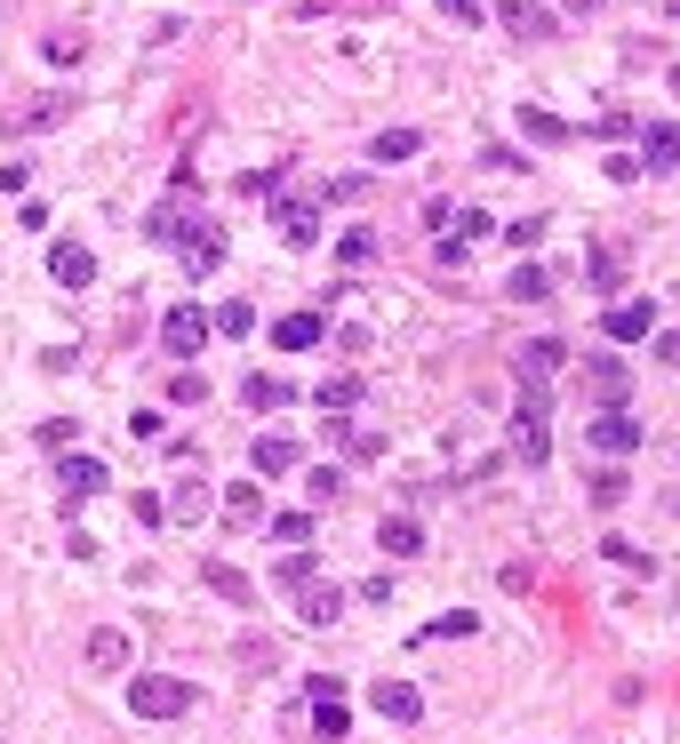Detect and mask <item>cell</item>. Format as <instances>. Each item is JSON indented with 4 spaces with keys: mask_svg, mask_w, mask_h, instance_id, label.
Here are the masks:
<instances>
[{
    "mask_svg": "<svg viewBox=\"0 0 680 744\" xmlns=\"http://www.w3.org/2000/svg\"><path fill=\"white\" fill-rule=\"evenodd\" d=\"M504 296L536 304V296H544V264H513V281H504Z\"/></svg>",
    "mask_w": 680,
    "mask_h": 744,
    "instance_id": "836d02e7",
    "label": "cell"
},
{
    "mask_svg": "<svg viewBox=\"0 0 680 744\" xmlns=\"http://www.w3.org/2000/svg\"><path fill=\"white\" fill-rule=\"evenodd\" d=\"M328 441L345 449V457H360V464L385 457V432H368V425H353V417H328Z\"/></svg>",
    "mask_w": 680,
    "mask_h": 744,
    "instance_id": "7402d4cb",
    "label": "cell"
},
{
    "mask_svg": "<svg viewBox=\"0 0 680 744\" xmlns=\"http://www.w3.org/2000/svg\"><path fill=\"white\" fill-rule=\"evenodd\" d=\"M209 328H217V336H249V328H257V304H241V296H232V304H217V313H209Z\"/></svg>",
    "mask_w": 680,
    "mask_h": 744,
    "instance_id": "d6a6232c",
    "label": "cell"
},
{
    "mask_svg": "<svg viewBox=\"0 0 680 744\" xmlns=\"http://www.w3.org/2000/svg\"><path fill=\"white\" fill-rule=\"evenodd\" d=\"M272 224H281V241H321V209H313V200H272Z\"/></svg>",
    "mask_w": 680,
    "mask_h": 744,
    "instance_id": "ac0fdd59",
    "label": "cell"
},
{
    "mask_svg": "<svg viewBox=\"0 0 680 744\" xmlns=\"http://www.w3.org/2000/svg\"><path fill=\"white\" fill-rule=\"evenodd\" d=\"M496 24L513 32V41H553V9H544V0H504Z\"/></svg>",
    "mask_w": 680,
    "mask_h": 744,
    "instance_id": "30bf717a",
    "label": "cell"
},
{
    "mask_svg": "<svg viewBox=\"0 0 680 744\" xmlns=\"http://www.w3.org/2000/svg\"><path fill=\"white\" fill-rule=\"evenodd\" d=\"M313 400H321V417H345L353 400H360V377H353V368H345V377H321V392H313Z\"/></svg>",
    "mask_w": 680,
    "mask_h": 744,
    "instance_id": "f1b7e54d",
    "label": "cell"
},
{
    "mask_svg": "<svg viewBox=\"0 0 680 744\" xmlns=\"http://www.w3.org/2000/svg\"><path fill=\"white\" fill-rule=\"evenodd\" d=\"M200 217H192V185H177V200H160V209H145V241H185Z\"/></svg>",
    "mask_w": 680,
    "mask_h": 744,
    "instance_id": "52a82bcc",
    "label": "cell"
},
{
    "mask_svg": "<svg viewBox=\"0 0 680 744\" xmlns=\"http://www.w3.org/2000/svg\"><path fill=\"white\" fill-rule=\"evenodd\" d=\"M568 353H561V336H536V345H521V360H513V377H521V392H536L544 400V385H553V368H561Z\"/></svg>",
    "mask_w": 680,
    "mask_h": 744,
    "instance_id": "8992f818",
    "label": "cell"
},
{
    "mask_svg": "<svg viewBox=\"0 0 680 744\" xmlns=\"http://www.w3.org/2000/svg\"><path fill=\"white\" fill-rule=\"evenodd\" d=\"M665 9H672V17H680V0H665Z\"/></svg>",
    "mask_w": 680,
    "mask_h": 744,
    "instance_id": "c3c4849f",
    "label": "cell"
},
{
    "mask_svg": "<svg viewBox=\"0 0 680 744\" xmlns=\"http://www.w3.org/2000/svg\"><path fill=\"white\" fill-rule=\"evenodd\" d=\"M449 224H457V249H464V241H481V232H489V217H481V209H449Z\"/></svg>",
    "mask_w": 680,
    "mask_h": 744,
    "instance_id": "ab89813d",
    "label": "cell"
},
{
    "mask_svg": "<svg viewBox=\"0 0 680 744\" xmlns=\"http://www.w3.org/2000/svg\"><path fill=\"white\" fill-rule=\"evenodd\" d=\"M585 273H593L600 296H625V249H617V241H593V249H585Z\"/></svg>",
    "mask_w": 680,
    "mask_h": 744,
    "instance_id": "e0dca14e",
    "label": "cell"
},
{
    "mask_svg": "<svg viewBox=\"0 0 680 744\" xmlns=\"http://www.w3.org/2000/svg\"><path fill=\"white\" fill-rule=\"evenodd\" d=\"M504 241H513V249H536V241H544V217H521V224H504Z\"/></svg>",
    "mask_w": 680,
    "mask_h": 744,
    "instance_id": "ee69618b",
    "label": "cell"
},
{
    "mask_svg": "<svg viewBox=\"0 0 680 744\" xmlns=\"http://www.w3.org/2000/svg\"><path fill=\"white\" fill-rule=\"evenodd\" d=\"M513 457H521V464H544V457H553V425H544V400H536V392L513 400Z\"/></svg>",
    "mask_w": 680,
    "mask_h": 744,
    "instance_id": "7a4b0ae2",
    "label": "cell"
},
{
    "mask_svg": "<svg viewBox=\"0 0 680 744\" xmlns=\"http://www.w3.org/2000/svg\"><path fill=\"white\" fill-rule=\"evenodd\" d=\"M281 585H313V553H304V545L281 553Z\"/></svg>",
    "mask_w": 680,
    "mask_h": 744,
    "instance_id": "f35d334b",
    "label": "cell"
},
{
    "mask_svg": "<svg viewBox=\"0 0 680 744\" xmlns=\"http://www.w3.org/2000/svg\"><path fill=\"white\" fill-rule=\"evenodd\" d=\"M440 17H449V24H481V0H440Z\"/></svg>",
    "mask_w": 680,
    "mask_h": 744,
    "instance_id": "f6af8a7d",
    "label": "cell"
},
{
    "mask_svg": "<svg viewBox=\"0 0 680 744\" xmlns=\"http://www.w3.org/2000/svg\"><path fill=\"white\" fill-rule=\"evenodd\" d=\"M649 328H657V296H625V304H608V313H600L608 345H640Z\"/></svg>",
    "mask_w": 680,
    "mask_h": 744,
    "instance_id": "3957f363",
    "label": "cell"
},
{
    "mask_svg": "<svg viewBox=\"0 0 680 744\" xmlns=\"http://www.w3.org/2000/svg\"><path fill=\"white\" fill-rule=\"evenodd\" d=\"M600 553H608V560H625V568H649V553L625 545V536H600Z\"/></svg>",
    "mask_w": 680,
    "mask_h": 744,
    "instance_id": "7bdbcfd3",
    "label": "cell"
},
{
    "mask_svg": "<svg viewBox=\"0 0 680 744\" xmlns=\"http://www.w3.org/2000/svg\"><path fill=\"white\" fill-rule=\"evenodd\" d=\"M296 617H304V625H336V617H345V593L321 585V577H313V585H296Z\"/></svg>",
    "mask_w": 680,
    "mask_h": 744,
    "instance_id": "d6986e66",
    "label": "cell"
},
{
    "mask_svg": "<svg viewBox=\"0 0 680 744\" xmlns=\"http://www.w3.org/2000/svg\"><path fill=\"white\" fill-rule=\"evenodd\" d=\"M41 49H49L56 64H81V49H88V41H81V32H49V41H41Z\"/></svg>",
    "mask_w": 680,
    "mask_h": 744,
    "instance_id": "74e56055",
    "label": "cell"
},
{
    "mask_svg": "<svg viewBox=\"0 0 680 744\" xmlns=\"http://www.w3.org/2000/svg\"><path fill=\"white\" fill-rule=\"evenodd\" d=\"M321 336H328V328H321V313H289L281 328H272V345H281V353H313Z\"/></svg>",
    "mask_w": 680,
    "mask_h": 744,
    "instance_id": "603a6c76",
    "label": "cell"
},
{
    "mask_svg": "<svg viewBox=\"0 0 680 744\" xmlns=\"http://www.w3.org/2000/svg\"><path fill=\"white\" fill-rule=\"evenodd\" d=\"M200 585H209L217 600H232V608H257V585H249V577H241L232 560H217V553L200 560Z\"/></svg>",
    "mask_w": 680,
    "mask_h": 744,
    "instance_id": "4fadbf2b",
    "label": "cell"
},
{
    "mask_svg": "<svg viewBox=\"0 0 680 744\" xmlns=\"http://www.w3.org/2000/svg\"><path fill=\"white\" fill-rule=\"evenodd\" d=\"M336 489H345V472H336V464H313V472H304V496H313V504H328Z\"/></svg>",
    "mask_w": 680,
    "mask_h": 744,
    "instance_id": "e575fe53",
    "label": "cell"
},
{
    "mask_svg": "<svg viewBox=\"0 0 680 744\" xmlns=\"http://www.w3.org/2000/svg\"><path fill=\"white\" fill-rule=\"evenodd\" d=\"M49 281H56V289H88V281H96V256H88L81 241H56V249H49Z\"/></svg>",
    "mask_w": 680,
    "mask_h": 744,
    "instance_id": "5bb4252c",
    "label": "cell"
},
{
    "mask_svg": "<svg viewBox=\"0 0 680 744\" xmlns=\"http://www.w3.org/2000/svg\"><path fill=\"white\" fill-rule=\"evenodd\" d=\"M593 137H608V145H617V137H632V113H617V105H608V113L593 120Z\"/></svg>",
    "mask_w": 680,
    "mask_h": 744,
    "instance_id": "60d3db41",
    "label": "cell"
},
{
    "mask_svg": "<svg viewBox=\"0 0 680 744\" xmlns=\"http://www.w3.org/2000/svg\"><path fill=\"white\" fill-rule=\"evenodd\" d=\"M241 400H249L257 417H264V409H289V377H264V368H257V377L241 385Z\"/></svg>",
    "mask_w": 680,
    "mask_h": 744,
    "instance_id": "83f0119b",
    "label": "cell"
},
{
    "mask_svg": "<svg viewBox=\"0 0 680 744\" xmlns=\"http://www.w3.org/2000/svg\"><path fill=\"white\" fill-rule=\"evenodd\" d=\"M249 464H257V481H281V472L304 464V449L289 441V432H257V441H249Z\"/></svg>",
    "mask_w": 680,
    "mask_h": 744,
    "instance_id": "ba28073f",
    "label": "cell"
},
{
    "mask_svg": "<svg viewBox=\"0 0 680 744\" xmlns=\"http://www.w3.org/2000/svg\"><path fill=\"white\" fill-rule=\"evenodd\" d=\"M224 528H264V489L257 481H232L224 489Z\"/></svg>",
    "mask_w": 680,
    "mask_h": 744,
    "instance_id": "44dd1931",
    "label": "cell"
},
{
    "mask_svg": "<svg viewBox=\"0 0 680 744\" xmlns=\"http://www.w3.org/2000/svg\"><path fill=\"white\" fill-rule=\"evenodd\" d=\"M657 360H665V368H680V328H665V336H657Z\"/></svg>",
    "mask_w": 680,
    "mask_h": 744,
    "instance_id": "bcb514c9",
    "label": "cell"
},
{
    "mask_svg": "<svg viewBox=\"0 0 680 744\" xmlns=\"http://www.w3.org/2000/svg\"><path fill=\"white\" fill-rule=\"evenodd\" d=\"M625 392H632V368L608 360V353H593V360H585V400H593V409H625Z\"/></svg>",
    "mask_w": 680,
    "mask_h": 744,
    "instance_id": "277c9868",
    "label": "cell"
},
{
    "mask_svg": "<svg viewBox=\"0 0 680 744\" xmlns=\"http://www.w3.org/2000/svg\"><path fill=\"white\" fill-rule=\"evenodd\" d=\"M209 336H217V328H209V313H200V304H177V313L160 321V345L177 353V360H192L200 345H209Z\"/></svg>",
    "mask_w": 680,
    "mask_h": 744,
    "instance_id": "5b68a950",
    "label": "cell"
},
{
    "mask_svg": "<svg viewBox=\"0 0 680 744\" xmlns=\"http://www.w3.org/2000/svg\"><path fill=\"white\" fill-rule=\"evenodd\" d=\"M377 545H385L393 560H408V553H425V528L408 521V513H385V528H377Z\"/></svg>",
    "mask_w": 680,
    "mask_h": 744,
    "instance_id": "cb8c5ba5",
    "label": "cell"
},
{
    "mask_svg": "<svg viewBox=\"0 0 680 744\" xmlns=\"http://www.w3.org/2000/svg\"><path fill=\"white\" fill-rule=\"evenodd\" d=\"M168 400H185V409L209 400V377H200V368H177V377H168Z\"/></svg>",
    "mask_w": 680,
    "mask_h": 744,
    "instance_id": "d590c367",
    "label": "cell"
},
{
    "mask_svg": "<svg viewBox=\"0 0 680 744\" xmlns=\"http://www.w3.org/2000/svg\"><path fill=\"white\" fill-rule=\"evenodd\" d=\"M593 449H600V457H632V449H640V425H632L625 409H600V417H593Z\"/></svg>",
    "mask_w": 680,
    "mask_h": 744,
    "instance_id": "9a60e30c",
    "label": "cell"
},
{
    "mask_svg": "<svg viewBox=\"0 0 680 744\" xmlns=\"http://www.w3.org/2000/svg\"><path fill=\"white\" fill-rule=\"evenodd\" d=\"M625 496H632V481H625V464H600V472H593V513H617Z\"/></svg>",
    "mask_w": 680,
    "mask_h": 744,
    "instance_id": "484cf974",
    "label": "cell"
},
{
    "mask_svg": "<svg viewBox=\"0 0 680 744\" xmlns=\"http://www.w3.org/2000/svg\"><path fill=\"white\" fill-rule=\"evenodd\" d=\"M177 249H185V273L200 281V273H217V264H224V232H217L209 217H200V224L185 232V241H177Z\"/></svg>",
    "mask_w": 680,
    "mask_h": 744,
    "instance_id": "8fae6325",
    "label": "cell"
},
{
    "mask_svg": "<svg viewBox=\"0 0 680 744\" xmlns=\"http://www.w3.org/2000/svg\"><path fill=\"white\" fill-rule=\"evenodd\" d=\"M521 137H529V145H568V120L544 113V105H521Z\"/></svg>",
    "mask_w": 680,
    "mask_h": 744,
    "instance_id": "d4e9b609",
    "label": "cell"
},
{
    "mask_svg": "<svg viewBox=\"0 0 680 744\" xmlns=\"http://www.w3.org/2000/svg\"><path fill=\"white\" fill-rule=\"evenodd\" d=\"M88 664H96V672H121V664H128V632H113V625L88 632Z\"/></svg>",
    "mask_w": 680,
    "mask_h": 744,
    "instance_id": "f546056e",
    "label": "cell"
},
{
    "mask_svg": "<svg viewBox=\"0 0 680 744\" xmlns=\"http://www.w3.org/2000/svg\"><path fill=\"white\" fill-rule=\"evenodd\" d=\"M73 105H81V96H64V88H49V96H32V105L17 113V137H41V128H56V120H73Z\"/></svg>",
    "mask_w": 680,
    "mask_h": 744,
    "instance_id": "2e32d148",
    "label": "cell"
},
{
    "mask_svg": "<svg viewBox=\"0 0 680 744\" xmlns=\"http://www.w3.org/2000/svg\"><path fill=\"white\" fill-rule=\"evenodd\" d=\"M56 489H64V504H88L96 489H105V464H96V457H81V449H73V457L56 464Z\"/></svg>",
    "mask_w": 680,
    "mask_h": 744,
    "instance_id": "7c38bea8",
    "label": "cell"
},
{
    "mask_svg": "<svg viewBox=\"0 0 680 744\" xmlns=\"http://www.w3.org/2000/svg\"><path fill=\"white\" fill-rule=\"evenodd\" d=\"M472 625H481V617H464V608H457V617H432V625H425V640H464Z\"/></svg>",
    "mask_w": 680,
    "mask_h": 744,
    "instance_id": "8d00e7d4",
    "label": "cell"
},
{
    "mask_svg": "<svg viewBox=\"0 0 680 744\" xmlns=\"http://www.w3.org/2000/svg\"><path fill=\"white\" fill-rule=\"evenodd\" d=\"M640 168H649V177H672V168H680V128L672 120H649V128H640V153H632Z\"/></svg>",
    "mask_w": 680,
    "mask_h": 744,
    "instance_id": "9c48e42d",
    "label": "cell"
},
{
    "mask_svg": "<svg viewBox=\"0 0 680 744\" xmlns=\"http://www.w3.org/2000/svg\"><path fill=\"white\" fill-rule=\"evenodd\" d=\"M264 536H272V545H313V521H304V513H264Z\"/></svg>",
    "mask_w": 680,
    "mask_h": 744,
    "instance_id": "1f68e13d",
    "label": "cell"
},
{
    "mask_svg": "<svg viewBox=\"0 0 680 744\" xmlns=\"http://www.w3.org/2000/svg\"><path fill=\"white\" fill-rule=\"evenodd\" d=\"M368 153H377V168H393V160H417V153H425V137H417V128H385V137L368 145Z\"/></svg>",
    "mask_w": 680,
    "mask_h": 744,
    "instance_id": "4dcf8cb0",
    "label": "cell"
},
{
    "mask_svg": "<svg viewBox=\"0 0 680 744\" xmlns=\"http://www.w3.org/2000/svg\"><path fill=\"white\" fill-rule=\"evenodd\" d=\"M368 704H377L385 721H417V713H425V696L408 689V681H368Z\"/></svg>",
    "mask_w": 680,
    "mask_h": 744,
    "instance_id": "ffe728a7",
    "label": "cell"
},
{
    "mask_svg": "<svg viewBox=\"0 0 680 744\" xmlns=\"http://www.w3.org/2000/svg\"><path fill=\"white\" fill-rule=\"evenodd\" d=\"M128 713L136 721H185L192 713V681H177V672H136V681H128Z\"/></svg>",
    "mask_w": 680,
    "mask_h": 744,
    "instance_id": "6da1fadb",
    "label": "cell"
},
{
    "mask_svg": "<svg viewBox=\"0 0 680 744\" xmlns=\"http://www.w3.org/2000/svg\"><path fill=\"white\" fill-rule=\"evenodd\" d=\"M73 432H81L73 417H49V425H41V449H73Z\"/></svg>",
    "mask_w": 680,
    "mask_h": 744,
    "instance_id": "b9f144b4",
    "label": "cell"
},
{
    "mask_svg": "<svg viewBox=\"0 0 680 744\" xmlns=\"http://www.w3.org/2000/svg\"><path fill=\"white\" fill-rule=\"evenodd\" d=\"M665 81H672V96H680V64H672V73H665Z\"/></svg>",
    "mask_w": 680,
    "mask_h": 744,
    "instance_id": "7dc6e473",
    "label": "cell"
},
{
    "mask_svg": "<svg viewBox=\"0 0 680 744\" xmlns=\"http://www.w3.org/2000/svg\"><path fill=\"white\" fill-rule=\"evenodd\" d=\"M209 504H217V496H209V481H185L177 496L160 504V521H200V513H209Z\"/></svg>",
    "mask_w": 680,
    "mask_h": 744,
    "instance_id": "4316f807",
    "label": "cell"
}]
</instances>
